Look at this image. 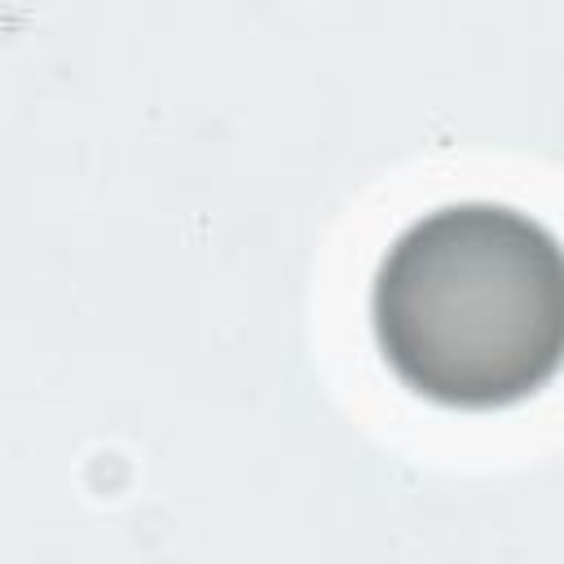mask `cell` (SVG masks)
<instances>
[{
  "mask_svg": "<svg viewBox=\"0 0 564 564\" xmlns=\"http://www.w3.org/2000/svg\"><path fill=\"white\" fill-rule=\"evenodd\" d=\"M370 326L419 397L511 405L564 366V247L507 203L436 207L383 251Z\"/></svg>",
  "mask_w": 564,
  "mask_h": 564,
  "instance_id": "cell-1",
  "label": "cell"
}]
</instances>
